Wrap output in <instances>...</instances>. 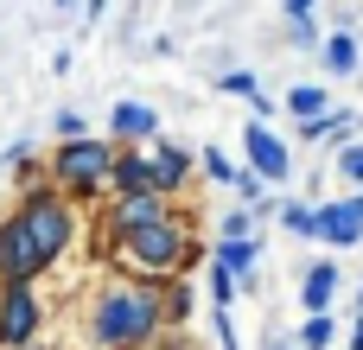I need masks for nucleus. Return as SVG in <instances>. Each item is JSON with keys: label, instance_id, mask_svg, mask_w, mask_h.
I'll return each mask as SVG.
<instances>
[{"label": "nucleus", "instance_id": "1a4fd4ad", "mask_svg": "<svg viewBox=\"0 0 363 350\" xmlns=\"http://www.w3.org/2000/svg\"><path fill=\"white\" fill-rule=\"evenodd\" d=\"M102 134H108L115 147H153V140H160V108L140 102V96H121V102L108 108Z\"/></svg>", "mask_w": 363, "mask_h": 350}, {"label": "nucleus", "instance_id": "f704fd0d", "mask_svg": "<svg viewBox=\"0 0 363 350\" xmlns=\"http://www.w3.org/2000/svg\"><path fill=\"white\" fill-rule=\"evenodd\" d=\"M268 350H300V344L294 338H268Z\"/></svg>", "mask_w": 363, "mask_h": 350}, {"label": "nucleus", "instance_id": "2f4dec72", "mask_svg": "<svg viewBox=\"0 0 363 350\" xmlns=\"http://www.w3.org/2000/svg\"><path fill=\"white\" fill-rule=\"evenodd\" d=\"M281 13H287V19H313V13H319V0H281Z\"/></svg>", "mask_w": 363, "mask_h": 350}, {"label": "nucleus", "instance_id": "f257e3e1", "mask_svg": "<svg viewBox=\"0 0 363 350\" xmlns=\"http://www.w3.org/2000/svg\"><path fill=\"white\" fill-rule=\"evenodd\" d=\"M166 325L160 312V281L153 274H134V268H108L89 300H83V344L89 350H147L153 332Z\"/></svg>", "mask_w": 363, "mask_h": 350}, {"label": "nucleus", "instance_id": "412c9836", "mask_svg": "<svg viewBox=\"0 0 363 350\" xmlns=\"http://www.w3.org/2000/svg\"><path fill=\"white\" fill-rule=\"evenodd\" d=\"M236 198H242V204H249V210H255V217H262V223H268V217H274V210H281V198H274V185H268V179H262V172H249V166H242V172H236Z\"/></svg>", "mask_w": 363, "mask_h": 350}, {"label": "nucleus", "instance_id": "f3484780", "mask_svg": "<svg viewBox=\"0 0 363 350\" xmlns=\"http://www.w3.org/2000/svg\"><path fill=\"white\" fill-rule=\"evenodd\" d=\"M160 312H166V325H191V312H198L191 274H166V281H160Z\"/></svg>", "mask_w": 363, "mask_h": 350}, {"label": "nucleus", "instance_id": "c9c22d12", "mask_svg": "<svg viewBox=\"0 0 363 350\" xmlns=\"http://www.w3.org/2000/svg\"><path fill=\"white\" fill-rule=\"evenodd\" d=\"M51 6H57V13H77V6H83V0H51Z\"/></svg>", "mask_w": 363, "mask_h": 350}, {"label": "nucleus", "instance_id": "7ed1b4c3", "mask_svg": "<svg viewBox=\"0 0 363 350\" xmlns=\"http://www.w3.org/2000/svg\"><path fill=\"white\" fill-rule=\"evenodd\" d=\"M108 159H115L108 134H77V140L51 147V179L70 204H102L108 198Z\"/></svg>", "mask_w": 363, "mask_h": 350}, {"label": "nucleus", "instance_id": "423d86ee", "mask_svg": "<svg viewBox=\"0 0 363 350\" xmlns=\"http://www.w3.org/2000/svg\"><path fill=\"white\" fill-rule=\"evenodd\" d=\"M45 293L38 281H0V350H19L32 338H45Z\"/></svg>", "mask_w": 363, "mask_h": 350}, {"label": "nucleus", "instance_id": "a211bd4d", "mask_svg": "<svg viewBox=\"0 0 363 350\" xmlns=\"http://www.w3.org/2000/svg\"><path fill=\"white\" fill-rule=\"evenodd\" d=\"M325 108H332V96H325V83H294V89H287V102H281V115H294L300 128H306V121H319Z\"/></svg>", "mask_w": 363, "mask_h": 350}, {"label": "nucleus", "instance_id": "4468645a", "mask_svg": "<svg viewBox=\"0 0 363 350\" xmlns=\"http://www.w3.org/2000/svg\"><path fill=\"white\" fill-rule=\"evenodd\" d=\"M108 191H153V153H147V147H115V159H108Z\"/></svg>", "mask_w": 363, "mask_h": 350}, {"label": "nucleus", "instance_id": "58836bf2", "mask_svg": "<svg viewBox=\"0 0 363 350\" xmlns=\"http://www.w3.org/2000/svg\"><path fill=\"white\" fill-rule=\"evenodd\" d=\"M357 198H363V191H357Z\"/></svg>", "mask_w": 363, "mask_h": 350}, {"label": "nucleus", "instance_id": "f8f14e48", "mask_svg": "<svg viewBox=\"0 0 363 350\" xmlns=\"http://www.w3.org/2000/svg\"><path fill=\"white\" fill-rule=\"evenodd\" d=\"M319 242L325 249H357L363 242V198H332V204H319Z\"/></svg>", "mask_w": 363, "mask_h": 350}, {"label": "nucleus", "instance_id": "2eb2a0df", "mask_svg": "<svg viewBox=\"0 0 363 350\" xmlns=\"http://www.w3.org/2000/svg\"><path fill=\"white\" fill-rule=\"evenodd\" d=\"M319 64H325L332 77H357V64H363V32H357V26H338V32H325V45H319Z\"/></svg>", "mask_w": 363, "mask_h": 350}, {"label": "nucleus", "instance_id": "20e7f679", "mask_svg": "<svg viewBox=\"0 0 363 350\" xmlns=\"http://www.w3.org/2000/svg\"><path fill=\"white\" fill-rule=\"evenodd\" d=\"M13 217L26 223V236L38 242V255H45L51 268H57V261L70 255V242H77V223H83V204H70V198L57 191V179H51V185H32V191H19Z\"/></svg>", "mask_w": 363, "mask_h": 350}, {"label": "nucleus", "instance_id": "a878e982", "mask_svg": "<svg viewBox=\"0 0 363 350\" xmlns=\"http://www.w3.org/2000/svg\"><path fill=\"white\" fill-rule=\"evenodd\" d=\"M211 236H262V217H255V210H249V204H242V210H223V217H217V230H211Z\"/></svg>", "mask_w": 363, "mask_h": 350}, {"label": "nucleus", "instance_id": "f03ea898", "mask_svg": "<svg viewBox=\"0 0 363 350\" xmlns=\"http://www.w3.org/2000/svg\"><path fill=\"white\" fill-rule=\"evenodd\" d=\"M115 261H121V268H134V274L166 281V274H204L211 249L191 236V223H185V217H179V204H172V217H160V223H147V230L121 236Z\"/></svg>", "mask_w": 363, "mask_h": 350}, {"label": "nucleus", "instance_id": "72a5a7b5", "mask_svg": "<svg viewBox=\"0 0 363 350\" xmlns=\"http://www.w3.org/2000/svg\"><path fill=\"white\" fill-rule=\"evenodd\" d=\"M77 13H83V19H102V13H108V0H83Z\"/></svg>", "mask_w": 363, "mask_h": 350}, {"label": "nucleus", "instance_id": "9d476101", "mask_svg": "<svg viewBox=\"0 0 363 350\" xmlns=\"http://www.w3.org/2000/svg\"><path fill=\"white\" fill-rule=\"evenodd\" d=\"M147 153H153V191H160V198H185L191 179H198V153H185V147L166 140V134H160Z\"/></svg>", "mask_w": 363, "mask_h": 350}, {"label": "nucleus", "instance_id": "473e14b6", "mask_svg": "<svg viewBox=\"0 0 363 350\" xmlns=\"http://www.w3.org/2000/svg\"><path fill=\"white\" fill-rule=\"evenodd\" d=\"M351 350H363V306H357V319H351V338H345Z\"/></svg>", "mask_w": 363, "mask_h": 350}, {"label": "nucleus", "instance_id": "39448f33", "mask_svg": "<svg viewBox=\"0 0 363 350\" xmlns=\"http://www.w3.org/2000/svg\"><path fill=\"white\" fill-rule=\"evenodd\" d=\"M160 217H172V198H160V191H108L102 198V217H96L108 230V242H96V268H115L121 236H134V230H147Z\"/></svg>", "mask_w": 363, "mask_h": 350}, {"label": "nucleus", "instance_id": "dca6fc26", "mask_svg": "<svg viewBox=\"0 0 363 350\" xmlns=\"http://www.w3.org/2000/svg\"><path fill=\"white\" fill-rule=\"evenodd\" d=\"M332 300H338V268L332 261H306V274H300V312H332Z\"/></svg>", "mask_w": 363, "mask_h": 350}, {"label": "nucleus", "instance_id": "aec40b11", "mask_svg": "<svg viewBox=\"0 0 363 350\" xmlns=\"http://www.w3.org/2000/svg\"><path fill=\"white\" fill-rule=\"evenodd\" d=\"M6 159H13V185H19V191L51 185V159H45V153H32L26 140H19V147H6Z\"/></svg>", "mask_w": 363, "mask_h": 350}, {"label": "nucleus", "instance_id": "c756f323", "mask_svg": "<svg viewBox=\"0 0 363 350\" xmlns=\"http://www.w3.org/2000/svg\"><path fill=\"white\" fill-rule=\"evenodd\" d=\"M147 350H198V338H191L185 325H160V332H153V344H147Z\"/></svg>", "mask_w": 363, "mask_h": 350}, {"label": "nucleus", "instance_id": "ddd939ff", "mask_svg": "<svg viewBox=\"0 0 363 350\" xmlns=\"http://www.w3.org/2000/svg\"><path fill=\"white\" fill-rule=\"evenodd\" d=\"M357 134H363V115H357V108H338V102H332L319 121H306V128H300V140H306V147H345V140H357Z\"/></svg>", "mask_w": 363, "mask_h": 350}, {"label": "nucleus", "instance_id": "7c9ffc66", "mask_svg": "<svg viewBox=\"0 0 363 350\" xmlns=\"http://www.w3.org/2000/svg\"><path fill=\"white\" fill-rule=\"evenodd\" d=\"M287 45H300V51H319L325 38H319V19H287Z\"/></svg>", "mask_w": 363, "mask_h": 350}, {"label": "nucleus", "instance_id": "b1692460", "mask_svg": "<svg viewBox=\"0 0 363 350\" xmlns=\"http://www.w3.org/2000/svg\"><path fill=\"white\" fill-rule=\"evenodd\" d=\"M217 96L255 102V96H262V83H255V70H217Z\"/></svg>", "mask_w": 363, "mask_h": 350}, {"label": "nucleus", "instance_id": "c85d7f7f", "mask_svg": "<svg viewBox=\"0 0 363 350\" xmlns=\"http://www.w3.org/2000/svg\"><path fill=\"white\" fill-rule=\"evenodd\" d=\"M77 134H89V121L77 108H51V140H77Z\"/></svg>", "mask_w": 363, "mask_h": 350}, {"label": "nucleus", "instance_id": "393cba45", "mask_svg": "<svg viewBox=\"0 0 363 350\" xmlns=\"http://www.w3.org/2000/svg\"><path fill=\"white\" fill-rule=\"evenodd\" d=\"M198 166H204V179H211V185H236V172H242L223 147H204V159H198Z\"/></svg>", "mask_w": 363, "mask_h": 350}, {"label": "nucleus", "instance_id": "4be33fe9", "mask_svg": "<svg viewBox=\"0 0 363 350\" xmlns=\"http://www.w3.org/2000/svg\"><path fill=\"white\" fill-rule=\"evenodd\" d=\"M332 338H338V319H332V312H306L300 332H294L300 350H332Z\"/></svg>", "mask_w": 363, "mask_h": 350}, {"label": "nucleus", "instance_id": "5701e85b", "mask_svg": "<svg viewBox=\"0 0 363 350\" xmlns=\"http://www.w3.org/2000/svg\"><path fill=\"white\" fill-rule=\"evenodd\" d=\"M332 172H338L351 191H363V134H357V140H345V147H332Z\"/></svg>", "mask_w": 363, "mask_h": 350}, {"label": "nucleus", "instance_id": "9b49d317", "mask_svg": "<svg viewBox=\"0 0 363 350\" xmlns=\"http://www.w3.org/2000/svg\"><path fill=\"white\" fill-rule=\"evenodd\" d=\"M211 261L223 274H236L242 293H255V281H262V236H211Z\"/></svg>", "mask_w": 363, "mask_h": 350}, {"label": "nucleus", "instance_id": "0eeeda50", "mask_svg": "<svg viewBox=\"0 0 363 350\" xmlns=\"http://www.w3.org/2000/svg\"><path fill=\"white\" fill-rule=\"evenodd\" d=\"M242 166H249V172H262L268 185H287V179H294V147H287L268 121H255V115H249V128H242Z\"/></svg>", "mask_w": 363, "mask_h": 350}, {"label": "nucleus", "instance_id": "6ab92c4d", "mask_svg": "<svg viewBox=\"0 0 363 350\" xmlns=\"http://www.w3.org/2000/svg\"><path fill=\"white\" fill-rule=\"evenodd\" d=\"M274 217H281V230H287V236H300V242H319V198H287Z\"/></svg>", "mask_w": 363, "mask_h": 350}, {"label": "nucleus", "instance_id": "cd10ccee", "mask_svg": "<svg viewBox=\"0 0 363 350\" xmlns=\"http://www.w3.org/2000/svg\"><path fill=\"white\" fill-rule=\"evenodd\" d=\"M211 332H217V350H242V332H236L230 306H211Z\"/></svg>", "mask_w": 363, "mask_h": 350}, {"label": "nucleus", "instance_id": "6e6552de", "mask_svg": "<svg viewBox=\"0 0 363 350\" xmlns=\"http://www.w3.org/2000/svg\"><path fill=\"white\" fill-rule=\"evenodd\" d=\"M51 261L38 255V242L26 236L19 217H0V281H45Z\"/></svg>", "mask_w": 363, "mask_h": 350}, {"label": "nucleus", "instance_id": "e433bc0d", "mask_svg": "<svg viewBox=\"0 0 363 350\" xmlns=\"http://www.w3.org/2000/svg\"><path fill=\"white\" fill-rule=\"evenodd\" d=\"M19 350H57V344H45V338H32V344H19Z\"/></svg>", "mask_w": 363, "mask_h": 350}, {"label": "nucleus", "instance_id": "bb28decb", "mask_svg": "<svg viewBox=\"0 0 363 350\" xmlns=\"http://www.w3.org/2000/svg\"><path fill=\"white\" fill-rule=\"evenodd\" d=\"M204 287H211V306H236V293H242L236 274H223L217 261H204Z\"/></svg>", "mask_w": 363, "mask_h": 350}, {"label": "nucleus", "instance_id": "4c0bfd02", "mask_svg": "<svg viewBox=\"0 0 363 350\" xmlns=\"http://www.w3.org/2000/svg\"><path fill=\"white\" fill-rule=\"evenodd\" d=\"M357 306H363V281H357Z\"/></svg>", "mask_w": 363, "mask_h": 350}]
</instances>
